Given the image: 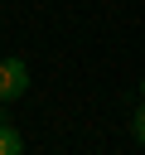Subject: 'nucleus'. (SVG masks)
Wrapping results in <instances>:
<instances>
[{"instance_id": "obj_2", "label": "nucleus", "mask_w": 145, "mask_h": 155, "mask_svg": "<svg viewBox=\"0 0 145 155\" xmlns=\"http://www.w3.org/2000/svg\"><path fill=\"white\" fill-rule=\"evenodd\" d=\"M0 155H24V136L10 126V116H5V102H0Z\"/></svg>"}, {"instance_id": "obj_3", "label": "nucleus", "mask_w": 145, "mask_h": 155, "mask_svg": "<svg viewBox=\"0 0 145 155\" xmlns=\"http://www.w3.org/2000/svg\"><path fill=\"white\" fill-rule=\"evenodd\" d=\"M130 136L145 145V102H140V107H135V116H130Z\"/></svg>"}, {"instance_id": "obj_1", "label": "nucleus", "mask_w": 145, "mask_h": 155, "mask_svg": "<svg viewBox=\"0 0 145 155\" xmlns=\"http://www.w3.org/2000/svg\"><path fill=\"white\" fill-rule=\"evenodd\" d=\"M29 92V63L24 58H0V102H19Z\"/></svg>"}, {"instance_id": "obj_4", "label": "nucleus", "mask_w": 145, "mask_h": 155, "mask_svg": "<svg viewBox=\"0 0 145 155\" xmlns=\"http://www.w3.org/2000/svg\"><path fill=\"white\" fill-rule=\"evenodd\" d=\"M140 97H145V78H140Z\"/></svg>"}]
</instances>
